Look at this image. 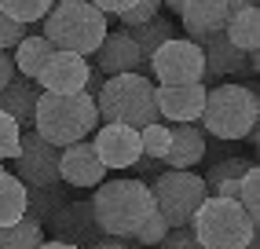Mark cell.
Segmentation results:
<instances>
[{
	"instance_id": "4316f807",
	"label": "cell",
	"mask_w": 260,
	"mask_h": 249,
	"mask_svg": "<svg viewBox=\"0 0 260 249\" xmlns=\"http://www.w3.org/2000/svg\"><path fill=\"white\" fill-rule=\"evenodd\" d=\"M249 165H253V162H242V158H223V162H213L209 169H205V176H202V180H205V191L213 194L220 183H238L242 176H246Z\"/></svg>"
},
{
	"instance_id": "9a60e30c",
	"label": "cell",
	"mask_w": 260,
	"mask_h": 249,
	"mask_svg": "<svg viewBox=\"0 0 260 249\" xmlns=\"http://www.w3.org/2000/svg\"><path fill=\"white\" fill-rule=\"evenodd\" d=\"M103 180H107V169L95 158L92 139H77V143L59 150V183L84 191V187H99Z\"/></svg>"
},
{
	"instance_id": "4fadbf2b",
	"label": "cell",
	"mask_w": 260,
	"mask_h": 249,
	"mask_svg": "<svg viewBox=\"0 0 260 249\" xmlns=\"http://www.w3.org/2000/svg\"><path fill=\"white\" fill-rule=\"evenodd\" d=\"M88 59L84 55H74V51H55L44 70L37 74V88L41 92H51V96H77L84 92V81H88Z\"/></svg>"
},
{
	"instance_id": "d6a6232c",
	"label": "cell",
	"mask_w": 260,
	"mask_h": 249,
	"mask_svg": "<svg viewBox=\"0 0 260 249\" xmlns=\"http://www.w3.org/2000/svg\"><path fill=\"white\" fill-rule=\"evenodd\" d=\"M26 33H29V26L15 22V19H8V15L0 11V51H15L26 41Z\"/></svg>"
},
{
	"instance_id": "b9f144b4",
	"label": "cell",
	"mask_w": 260,
	"mask_h": 249,
	"mask_svg": "<svg viewBox=\"0 0 260 249\" xmlns=\"http://www.w3.org/2000/svg\"><path fill=\"white\" fill-rule=\"evenodd\" d=\"M246 249H260V245H256V242H253V245H246Z\"/></svg>"
},
{
	"instance_id": "3957f363",
	"label": "cell",
	"mask_w": 260,
	"mask_h": 249,
	"mask_svg": "<svg viewBox=\"0 0 260 249\" xmlns=\"http://www.w3.org/2000/svg\"><path fill=\"white\" fill-rule=\"evenodd\" d=\"M99 124V110L92 96H51L41 92L37 99V114H33V132L41 139H48L51 147H70L77 139H88Z\"/></svg>"
},
{
	"instance_id": "f546056e",
	"label": "cell",
	"mask_w": 260,
	"mask_h": 249,
	"mask_svg": "<svg viewBox=\"0 0 260 249\" xmlns=\"http://www.w3.org/2000/svg\"><path fill=\"white\" fill-rule=\"evenodd\" d=\"M19 143H22V129L15 124L4 110H0V165L15 162V154H19Z\"/></svg>"
},
{
	"instance_id": "5bb4252c",
	"label": "cell",
	"mask_w": 260,
	"mask_h": 249,
	"mask_svg": "<svg viewBox=\"0 0 260 249\" xmlns=\"http://www.w3.org/2000/svg\"><path fill=\"white\" fill-rule=\"evenodd\" d=\"M95 158L103 162V169H132L143 158L140 147V132L128 129V124H103L92 139Z\"/></svg>"
},
{
	"instance_id": "5b68a950",
	"label": "cell",
	"mask_w": 260,
	"mask_h": 249,
	"mask_svg": "<svg viewBox=\"0 0 260 249\" xmlns=\"http://www.w3.org/2000/svg\"><path fill=\"white\" fill-rule=\"evenodd\" d=\"M44 37L55 51H74V55H95V48L107 37V15H99L88 0H55V8L44 15Z\"/></svg>"
},
{
	"instance_id": "52a82bcc",
	"label": "cell",
	"mask_w": 260,
	"mask_h": 249,
	"mask_svg": "<svg viewBox=\"0 0 260 249\" xmlns=\"http://www.w3.org/2000/svg\"><path fill=\"white\" fill-rule=\"evenodd\" d=\"M150 198H154V209L165 216L169 227H190L198 205L209 198V191H205V180H202L198 172L165 169V172L154 176Z\"/></svg>"
},
{
	"instance_id": "ffe728a7",
	"label": "cell",
	"mask_w": 260,
	"mask_h": 249,
	"mask_svg": "<svg viewBox=\"0 0 260 249\" xmlns=\"http://www.w3.org/2000/svg\"><path fill=\"white\" fill-rule=\"evenodd\" d=\"M55 55V48H51V41L44 37V33H26V41L15 48V74L19 77H29V81H37V74L44 70V63Z\"/></svg>"
},
{
	"instance_id": "6da1fadb",
	"label": "cell",
	"mask_w": 260,
	"mask_h": 249,
	"mask_svg": "<svg viewBox=\"0 0 260 249\" xmlns=\"http://www.w3.org/2000/svg\"><path fill=\"white\" fill-rule=\"evenodd\" d=\"M92 212L103 231V238L132 242V235L143 227V220L154 212L150 187L140 176H121V180H103L92 194Z\"/></svg>"
},
{
	"instance_id": "44dd1931",
	"label": "cell",
	"mask_w": 260,
	"mask_h": 249,
	"mask_svg": "<svg viewBox=\"0 0 260 249\" xmlns=\"http://www.w3.org/2000/svg\"><path fill=\"white\" fill-rule=\"evenodd\" d=\"M223 37H228L238 51H256L260 48V8L249 4L238 15H231L228 26H223Z\"/></svg>"
},
{
	"instance_id": "ba28073f",
	"label": "cell",
	"mask_w": 260,
	"mask_h": 249,
	"mask_svg": "<svg viewBox=\"0 0 260 249\" xmlns=\"http://www.w3.org/2000/svg\"><path fill=\"white\" fill-rule=\"evenodd\" d=\"M147 70L154 74L158 84H205V55L202 44L187 37H172L150 55Z\"/></svg>"
},
{
	"instance_id": "8fae6325",
	"label": "cell",
	"mask_w": 260,
	"mask_h": 249,
	"mask_svg": "<svg viewBox=\"0 0 260 249\" xmlns=\"http://www.w3.org/2000/svg\"><path fill=\"white\" fill-rule=\"evenodd\" d=\"M205 88L198 84H154V103H158V117L169 124H198L202 106H205Z\"/></svg>"
},
{
	"instance_id": "d590c367",
	"label": "cell",
	"mask_w": 260,
	"mask_h": 249,
	"mask_svg": "<svg viewBox=\"0 0 260 249\" xmlns=\"http://www.w3.org/2000/svg\"><path fill=\"white\" fill-rule=\"evenodd\" d=\"M8 81H15V59L11 51H0V92L8 88Z\"/></svg>"
},
{
	"instance_id": "e575fe53",
	"label": "cell",
	"mask_w": 260,
	"mask_h": 249,
	"mask_svg": "<svg viewBox=\"0 0 260 249\" xmlns=\"http://www.w3.org/2000/svg\"><path fill=\"white\" fill-rule=\"evenodd\" d=\"M88 4H92L99 15H107V19H110V15L117 19V15H125V11L136 4V0H88Z\"/></svg>"
},
{
	"instance_id": "60d3db41",
	"label": "cell",
	"mask_w": 260,
	"mask_h": 249,
	"mask_svg": "<svg viewBox=\"0 0 260 249\" xmlns=\"http://www.w3.org/2000/svg\"><path fill=\"white\" fill-rule=\"evenodd\" d=\"M161 8H169V11H176V15H180V8H183V0H161Z\"/></svg>"
},
{
	"instance_id": "e0dca14e",
	"label": "cell",
	"mask_w": 260,
	"mask_h": 249,
	"mask_svg": "<svg viewBox=\"0 0 260 249\" xmlns=\"http://www.w3.org/2000/svg\"><path fill=\"white\" fill-rule=\"evenodd\" d=\"M205 147H209V136L202 132V124H169V150L161 158V169H194Z\"/></svg>"
},
{
	"instance_id": "d4e9b609",
	"label": "cell",
	"mask_w": 260,
	"mask_h": 249,
	"mask_svg": "<svg viewBox=\"0 0 260 249\" xmlns=\"http://www.w3.org/2000/svg\"><path fill=\"white\" fill-rule=\"evenodd\" d=\"M44 242V224L37 216H26L11 227H0V249H37Z\"/></svg>"
},
{
	"instance_id": "836d02e7",
	"label": "cell",
	"mask_w": 260,
	"mask_h": 249,
	"mask_svg": "<svg viewBox=\"0 0 260 249\" xmlns=\"http://www.w3.org/2000/svg\"><path fill=\"white\" fill-rule=\"evenodd\" d=\"M158 249H202V245L190 235V227H169V235L158 242Z\"/></svg>"
},
{
	"instance_id": "4dcf8cb0",
	"label": "cell",
	"mask_w": 260,
	"mask_h": 249,
	"mask_svg": "<svg viewBox=\"0 0 260 249\" xmlns=\"http://www.w3.org/2000/svg\"><path fill=\"white\" fill-rule=\"evenodd\" d=\"M165 235H169V224H165V216H161V212L154 209L150 216L143 220V227L132 235V242H128V245H158Z\"/></svg>"
},
{
	"instance_id": "83f0119b",
	"label": "cell",
	"mask_w": 260,
	"mask_h": 249,
	"mask_svg": "<svg viewBox=\"0 0 260 249\" xmlns=\"http://www.w3.org/2000/svg\"><path fill=\"white\" fill-rule=\"evenodd\" d=\"M235 202L246 209L253 220H260V169H256V165L246 169V176H242V183H238Z\"/></svg>"
},
{
	"instance_id": "7bdbcfd3",
	"label": "cell",
	"mask_w": 260,
	"mask_h": 249,
	"mask_svg": "<svg viewBox=\"0 0 260 249\" xmlns=\"http://www.w3.org/2000/svg\"><path fill=\"white\" fill-rule=\"evenodd\" d=\"M4 169H8V165H0V172H4Z\"/></svg>"
},
{
	"instance_id": "ab89813d",
	"label": "cell",
	"mask_w": 260,
	"mask_h": 249,
	"mask_svg": "<svg viewBox=\"0 0 260 249\" xmlns=\"http://www.w3.org/2000/svg\"><path fill=\"white\" fill-rule=\"evenodd\" d=\"M37 249H77V245H66V242H55V238H51V242H41Z\"/></svg>"
},
{
	"instance_id": "1f68e13d",
	"label": "cell",
	"mask_w": 260,
	"mask_h": 249,
	"mask_svg": "<svg viewBox=\"0 0 260 249\" xmlns=\"http://www.w3.org/2000/svg\"><path fill=\"white\" fill-rule=\"evenodd\" d=\"M158 15H161V0H136L125 15H117V22L125 29H132V26H143L150 19H158Z\"/></svg>"
},
{
	"instance_id": "2e32d148",
	"label": "cell",
	"mask_w": 260,
	"mask_h": 249,
	"mask_svg": "<svg viewBox=\"0 0 260 249\" xmlns=\"http://www.w3.org/2000/svg\"><path fill=\"white\" fill-rule=\"evenodd\" d=\"M95 70L103 77H117V74H143L147 59L140 55V48L132 44L125 29H107L103 44L95 48Z\"/></svg>"
},
{
	"instance_id": "9c48e42d",
	"label": "cell",
	"mask_w": 260,
	"mask_h": 249,
	"mask_svg": "<svg viewBox=\"0 0 260 249\" xmlns=\"http://www.w3.org/2000/svg\"><path fill=\"white\" fill-rule=\"evenodd\" d=\"M15 172L26 187H51L59 183V147H51L48 139H41L37 132H22L19 154H15Z\"/></svg>"
},
{
	"instance_id": "484cf974",
	"label": "cell",
	"mask_w": 260,
	"mask_h": 249,
	"mask_svg": "<svg viewBox=\"0 0 260 249\" xmlns=\"http://www.w3.org/2000/svg\"><path fill=\"white\" fill-rule=\"evenodd\" d=\"M55 8V0H0V11L8 15V19L22 22V26H37L44 22V15Z\"/></svg>"
},
{
	"instance_id": "ac0fdd59",
	"label": "cell",
	"mask_w": 260,
	"mask_h": 249,
	"mask_svg": "<svg viewBox=\"0 0 260 249\" xmlns=\"http://www.w3.org/2000/svg\"><path fill=\"white\" fill-rule=\"evenodd\" d=\"M180 22L187 29V41L202 44L205 37H213L228 26V4L223 0H183Z\"/></svg>"
},
{
	"instance_id": "cb8c5ba5",
	"label": "cell",
	"mask_w": 260,
	"mask_h": 249,
	"mask_svg": "<svg viewBox=\"0 0 260 249\" xmlns=\"http://www.w3.org/2000/svg\"><path fill=\"white\" fill-rule=\"evenodd\" d=\"M66 187L62 183H51V187H26V212L29 216H37L41 224H48L55 212L66 205Z\"/></svg>"
},
{
	"instance_id": "30bf717a",
	"label": "cell",
	"mask_w": 260,
	"mask_h": 249,
	"mask_svg": "<svg viewBox=\"0 0 260 249\" xmlns=\"http://www.w3.org/2000/svg\"><path fill=\"white\" fill-rule=\"evenodd\" d=\"M44 235H51L55 242H66V245H77V249H92L95 242H103V231H99L95 212H92V198L66 202L44 224Z\"/></svg>"
},
{
	"instance_id": "f1b7e54d",
	"label": "cell",
	"mask_w": 260,
	"mask_h": 249,
	"mask_svg": "<svg viewBox=\"0 0 260 249\" xmlns=\"http://www.w3.org/2000/svg\"><path fill=\"white\" fill-rule=\"evenodd\" d=\"M140 147H143V158L161 162L165 150H169V124L154 121V124H147V129H140Z\"/></svg>"
},
{
	"instance_id": "603a6c76",
	"label": "cell",
	"mask_w": 260,
	"mask_h": 249,
	"mask_svg": "<svg viewBox=\"0 0 260 249\" xmlns=\"http://www.w3.org/2000/svg\"><path fill=\"white\" fill-rule=\"evenodd\" d=\"M26 216V183L8 169L0 172V227H11Z\"/></svg>"
},
{
	"instance_id": "277c9868",
	"label": "cell",
	"mask_w": 260,
	"mask_h": 249,
	"mask_svg": "<svg viewBox=\"0 0 260 249\" xmlns=\"http://www.w3.org/2000/svg\"><path fill=\"white\" fill-rule=\"evenodd\" d=\"M95 110L103 124H128V129H147L161 121L158 103H154V81L147 74H117L107 77L95 96Z\"/></svg>"
},
{
	"instance_id": "7a4b0ae2",
	"label": "cell",
	"mask_w": 260,
	"mask_h": 249,
	"mask_svg": "<svg viewBox=\"0 0 260 249\" xmlns=\"http://www.w3.org/2000/svg\"><path fill=\"white\" fill-rule=\"evenodd\" d=\"M260 121V99L253 84H216L205 92V106H202V132L213 139H246Z\"/></svg>"
},
{
	"instance_id": "8d00e7d4",
	"label": "cell",
	"mask_w": 260,
	"mask_h": 249,
	"mask_svg": "<svg viewBox=\"0 0 260 249\" xmlns=\"http://www.w3.org/2000/svg\"><path fill=\"white\" fill-rule=\"evenodd\" d=\"M132 169L140 172V176H158V172H165V169H161V162H150V158H140V162H136Z\"/></svg>"
},
{
	"instance_id": "d6986e66",
	"label": "cell",
	"mask_w": 260,
	"mask_h": 249,
	"mask_svg": "<svg viewBox=\"0 0 260 249\" xmlns=\"http://www.w3.org/2000/svg\"><path fill=\"white\" fill-rule=\"evenodd\" d=\"M37 99H41V88L37 81L29 77H19L8 81V88L0 92V110H4L19 129H33V114H37Z\"/></svg>"
},
{
	"instance_id": "8992f818",
	"label": "cell",
	"mask_w": 260,
	"mask_h": 249,
	"mask_svg": "<svg viewBox=\"0 0 260 249\" xmlns=\"http://www.w3.org/2000/svg\"><path fill=\"white\" fill-rule=\"evenodd\" d=\"M190 235L202 249H246L256 242V220L235 198L209 194L190 220Z\"/></svg>"
},
{
	"instance_id": "7c38bea8",
	"label": "cell",
	"mask_w": 260,
	"mask_h": 249,
	"mask_svg": "<svg viewBox=\"0 0 260 249\" xmlns=\"http://www.w3.org/2000/svg\"><path fill=\"white\" fill-rule=\"evenodd\" d=\"M202 55H205V81H216V77H238V74H256V51H238L223 29L213 33V37L202 41Z\"/></svg>"
},
{
	"instance_id": "7402d4cb",
	"label": "cell",
	"mask_w": 260,
	"mask_h": 249,
	"mask_svg": "<svg viewBox=\"0 0 260 249\" xmlns=\"http://www.w3.org/2000/svg\"><path fill=\"white\" fill-rule=\"evenodd\" d=\"M125 33L132 37V44L140 48V55L150 63L154 51H158L165 41L176 37V22H172V19H161V15H158V19H150V22H143V26H132V29H125Z\"/></svg>"
},
{
	"instance_id": "f35d334b",
	"label": "cell",
	"mask_w": 260,
	"mask_h": 249,
	"mask_svg": "<svg viewBox=\"0 0 260 249\" xmlns=\"http://www.w3.org/2000/svg\"><path fill=\"white\" fill-rule=\"evenodd\" d=\"M223 4H228V19H231V15H238L242 8H249V4H256V0H223Z\"/></svg>"
},
{
	"instance_id": "74e56055",
	"label": "cell",
	"mask_w": 260,
	"mask_h": 249,
	"mask_svg": "<svg viewBox=\"0 0 260 249\" xmlns=\"http://www.w3.org/2000/svg\"><path fill=\"white\" fill-rule=\"evenodd\" d=\"M92 249H136V245H128V242H117V238H103V242H95Z\"/></svg>"
}]
</instances>
